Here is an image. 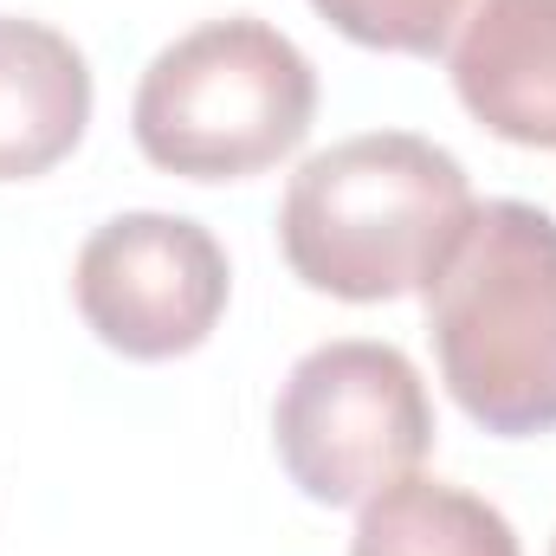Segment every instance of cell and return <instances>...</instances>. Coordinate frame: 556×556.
<instances>
[{
  "mask_svg": "<svg viewBox=\"0 0 556 556\" xmlns=\"http://www.w3.org/2000/svg\"><path fill=\"white\" fill-rule=\"evenodd\" d=\"M427 337L446 395L485 433L556 427V220L531 201H479L427 278Z\"/></svg>",
  "mask_w": 556,
  "mask_h": 556,
  "instance_id": "obj_2",
  "label": "cell"
},
{
  "mask_svg": "<svg viewBox=\"0 0 556 556\" xmlns=\"http://www.w3.org/2000/svg\"><path fill=\"white\" fill-rule=\"evenodd\" d=\"M459 104L518 149H556V0H485L453 39Z\"/></svg>",
  "mask_w": 556,
  "mask_h": 556,
  "instance_id": "obj_6",
  "label": "cell"
},
{
  "mask_svg": "<svg viewBox=\"0 0 556 556\" xmlns=\"http://www.w3.org/2000/svg\"><path fill=\"white\" fill-rule=\"evenodd\" d=\"M317 72L253 13L207 20L149 59L130 104L137 149L181 181H247L311 137Z\"/></svg>",
  "mask_w": 556,
  "mask_h": 556,
  "instance_id": "obj_3",
  "label": "cell"
},
{
  "mask_svg": "<svg viewBox=\"0 0 556 556\" xmlns=\"http://www.w3.org/2000/svg\"><path fill=\"white\" fill-rule=\"evenodd\" d=\"M350 556H525L518 531L498 505L479 492H459L446 479H395L376 492L356 518Z\"/></svg>",
  "mask_w": 556,
  "mask_h": 556,
  "instance_id": "obj_8",
  "label": "cell"
},
{
  "mask_svg": "<svg viewBox=\"0 0 556 556\" xmlns=\"http://www.w3.org/2000/svg\"><path fill=\"white\" fill-rule=\"evenodd\" d=\"M91 124V65L46 26L0 13V181H33L59 168Z\"/></svg>",
  "mask_w": 556,
  "mask_h": 556,
  "instance_id": "obj_7",
  "label": "cell"
},
{
  "mask_svg": "<svg viewBox=\"0 0 556 556\" xmlns=\"http://www.w3.org/2000/svg\"><path fill=\"white\" fill-rule=\"evenodd\" d=\"M273 446L317 505H369L433 446V402L395 343L343 337L291 363L273 408Z\"/></svg>",
  "mask_w": 556,
  "mask_h": 556,
  "instance_id": "obj_4",
  "label": "cell"
},
{
  "mask_svg": "<svg viewBox=\"0 0 556 556\" xmlns=\"http://www.w3.org/2000/svg\"><path fill=\"white\" fill-rule=\"evenodd\" d=\"M227 253L188 214H117L72 266L78 317L130 363H168L214 337L227 311Z\"/></svg>",
  "mask_w": 556,
  "mask_h": 556,
  "instance_id": "obj_5",
  "label": "cell"
},
{
  "mask_svg": "<svg viewBox=\"0 0 556 556\" xmlns=\"http://www.w3.org/2000/svg\"><path fill=\"white\" fill-rule=\"evenodd\" d=\"M343 39L369 52H408V59H440L466 33V20L485 0H311Z\"/></svg>",
  "mask_w": 556,
  "mask_h": 556,
  "instance_id": "obj_9",
  "label": "cell"
},
{
  "mask_svg": "<svg viewBox=\"0 0 556 556\" xmlns=\"http://www.w3.org/2000/svg\"><path fill=\"white\" fill-rule=\"evenodd\" d=\"M472 207L479 201L459 155L408 130H369L330 142L291 175L278 207V247L311 291L343 304H382L427 291Z\"/></svg>",
  "mask_w": 556,
  "mask_h": 556,
  "instance_id": "obj_1",
  "label": "cell"
}]
</instances>
